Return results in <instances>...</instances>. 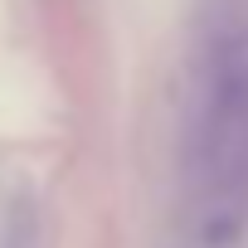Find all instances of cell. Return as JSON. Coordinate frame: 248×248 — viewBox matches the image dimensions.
<instances>
[{"instance_id":"6da1fadb","label":"cell","mask_w":248,"mask_h":248,"mask_svg":"<svg viewBox=\"0 0 248 248\" xmlns=\"http://www.w3.org/2000/svg\"><path fill=\"white\" fill-rule=\"evenodd\" d=\"M185 214L204 248H229L248 229V25L229 20L200 39L185 132H180Z\"/></svg>"}]
</instances>
